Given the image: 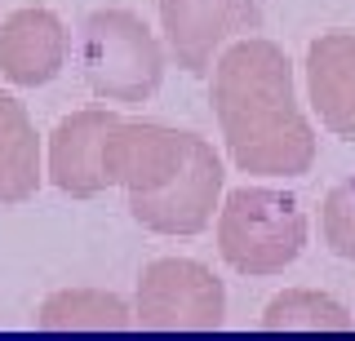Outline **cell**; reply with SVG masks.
<instances>
[{
  "label": "cell",
  "mask_w": 355,
  "mask_h": 341,
  "mask_svg": "<svg viewBox=\"0 0 355 341\" xmlns=\"http://www.w3.org/2000/svg\"><path fill=\"white\" fill-rule=\"evenodd\" d=\"M116 111H76L67 116L49 138V182L71 200H94L103 195V178H98V138H103L107 120Z\"/></svg>",
  "instance_id": "obj_9"
},
{
  "label": "cell",
  "mask_w": 355,
  "mask_h": 341,
  "mask_svg": "<svg viewBox=\"0 0 355 341\" xmlns=\"http://www.w3.org/2000/svg\"><path fill=\"white\" fill-rule=\"evenodd\" d=\"M306 213L275 186H240L218 208V252L240 275H280L306 248Z\"/></svg>",
  "instance_id": "obj_3"
},
{
  "label": "cell",
  "mask_w": 355,
  "mask_h": 341,
  "mask_svg": "<svg viewBox=\"0 0 355 341\" xmlns=\"http://www.w3.org/2000/svg\"><path fill=\"white\" fill-rule=\"evenodd\" d=\"M36 328H44V333H80V328L120 333V328H133V311L116 293L103 288H62L40 306Z\"/></svg>",
  "instance_id": "obj_11"
},
{
  "label": "cell",
  "mask_w": 355,
  "mask_h": 341,
  "mask_svg": "<svg viewBox=\"0 0 355 341\" xmlns=\"http://www.w3.org/2000/svg\"><path fill=\"white\" fill-rule=\"evenodd\" d=\"M227 319V288L191 257H160L142 270L133 324L151 333H214Z\"/></svg>",
  "instance_id": "obj_5"
},
{
  "label": "cell",
  "mask_w": 355,
  "mask_h": 341,
  "mask_svg": "<svg viewBox=\"0 0 355 341\" xmlns=\"http://www.w3.org/2000/svg\"><path fill=\"white\" fill-rule=\"evenodd\" d=\"M160 27L178 67L205 75L231 36L262 27V9L258 0H160Z\"/></svg>",
  "instance_id": "obj_6"
},
{
  "label": "cell",
  "mask_w": 355,
  "mask_h": 341,
  "mask_svg": "<svg viewBox=\"0 0 355 341\" xmlns=\"http://www.w3.org/2000/svg\"><path fill=\"white\" fill-rule=\"evenodd\" d=\"M67 67V27L53 9H18L0 27V75L18 89H40Z\"/></svg>",
  "instance_id": "obj_7"
},
{
  "label": "cell",
  "mask_w": 355,
  "mask_h": 341,
  "mask_svg": "<svg viewBox=\"0 0 355 341\" xmlns=\"http://www.w3.org/2000/svg\"><path fill=\"white\" fill-rule=\"evenodd\" d=\"M306 89L320 125L355 138V31H324L306 49Z\"/></svg>",
  "instance_id": "obj_8"
},
{
  "label": "cell",
  "mask_w": 355,
  "mask_h": 341,
  "mask_svg": "<svg viewBox=\"0 0 355 341\" xmlns=\"http://www.w3.org/2000/svg\"><path fill=\"white\" fill-rule=\"evenodd\" d=\"M320 230H324V244L338 252L342 261H355V178L338 182L324 195V208H320Z\"/></svg>",
  "instance_id": "obj_13"
},
{
  "label": "cell",
  "mask_w": 355,
  "mask_h": 341,
  "mask_svg": "<svg viewBox=\"0 0 355 341\" xmlns=\"http://www.w3.org/2000/svg\"><path fill=\"white\" fill-rule=\"evenodd\" d=\"M214 116L236 169L258 178H302L315 164L311 133L284 49L262 36L236 40L214 67Z\"/></svg>",
  "instance_id": "obj_2"
},
{
  "label": "cell",
  "mask_w": 355,
  "mask_h": 341,
  "mask_svg": "<svg viewBox=\"0 0 355 341\" xmlns=\"http://www.w3.org/2000/svg\"><path fill=\"white\" fill-rule=\"evenodd\" d=\"M98 178L129 195V217L155 235H200L222 200V160L205 138L111 116L98 138Z\"/></svg>",
  "instance_id": "obj_1"
},
{
  "label": "cell",
  "mask_w": 355,
  "mask_h": 341,
  "mask_svg": "<svg viewBox=\"0 0 355 341\" xmlns=\"http://www.w3.org/2000/svg\"><path fill=\"white\" fill-rule=\"evenodd\" d=\"M40 138L27 107L18 98L0 93V208L27 204L40 191Z\"/></svg>",
  "instance_id": "obj_10"
},
{
  "label": "cell",
  "mask_w": 355,
  "mask_h": 341,
  "mask_svg": "<svg viewBox=\"0 0 355 341\" xmlns=\"http://www.w3.org/2000/svg\"><path fill=\"white\" fill-rule=\"evenodd\" d=\"M80 71L98 98L138 107L164 80V49L138 14L98 9L80 31Z\"/></svg>",
  "instance_id": "obj_4"
},
{
  "label": "cell",
  "mask_w": 355,
  "mask_h": 341,
  "mask_svg": "<svg viewBox=\"0 0 355 341\" xmlns=\"http://www.w3.org/2000/svg\"><path fill=\"white\" fill-rule=\"evenodd\" d=\"M355 319L342 311L333 297L311 288H288L262 311L266 333H347Z\"/></svg>",
  "instance_id": "obj_12"
}]
</instances>
